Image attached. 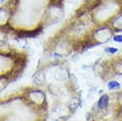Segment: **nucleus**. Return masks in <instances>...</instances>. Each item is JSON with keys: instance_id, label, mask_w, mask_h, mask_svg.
I'll list each match as a JSON object with an SVG mask.
<instances>
[{"instance_id": "20e7f679", "label": "nucleus", "mask_w": 122, "mask_h": 121, "mask_svg": "<svg viewBox=\"0 0 122 121\" xmlns=\"http://www.w3.org/2000/svg\"><path fill=\"white\" fill-rule=\"evenodd\" d=\"M108 105V97L107 95H103L100 98L99 102H98V106L100 109H103L107 107Z\"/></svg>"}, {"instance_id": "39448f33", "label": "nucleus", "mask_w": 122, "mask_h": 121, "mask_svg": "<svg viewBox=\"0 0 122 121\" xmlns=\"http://www.w3.org/2000/svg\"><path fill=\"white\" fill-rule=\"evenodd\" d=\"M107 87L109 89H115L120 88V84L117 81H111V82L108 83Z\"/></svg>"}, {"instance_id": "f03ea898", "label": "nucleus", "mask_w": 122, "mask_h": 121, "mask_svg": "<svg viewBox=\"0 0 122 121\" xmlns=\"http://www.w3.org/2000/svg\"><path fill=\"white\" fill-rule=\"evenodd\" d=\"M49 105L40 85H25L0 96L1 120H42L48 117Z\"/></svg>"}, {"instance_id": "7ed1b4c3", "label": "nucleus", "mask_w": 122, "mask_h": 121, "mask_svg": "<svg viewBox=\"0 0 122 121\" xmlns=\"http://www.w3.org/2000/svg\"><path fill=\"white\" fill-rule=\"evenodd\" d=\"M29 60V52L25 49L10 42L7 38L0 39V91L22 77Z\"/></svg>"}, {"instance_id": "0eeeda50", "label": "nucleus", "mask_w": 122, "mask_h": 121, "mask_svg": "<svg viewBox=\"0 0 122 121\" xmlns=\"http://www.w3.org/2000/svg\"><path fill=\"white\" fill-rule=\"evenodd\" d=\"M107 51L111 54H113V53H116L117 52V48H115V47H107Z\"/></svg>"}, {"instance_id": "423d86ee", "label": "nucleus", "mask_w": 122, "mask_h": 121, "mask_svg": "<svg viewBox=\"0 0 122 121\" xmlns=\"http://www.w3.org/2000/svg\"><path fill=\"white\" fill-rule=\"evenodd\" d=\"M114 41L117 43H121L122 42V35H116L114 37Z\"/></svg>"}, {"instance_id": "f257e3e1", "label": "nucleus", "mask_w": 122, "mask_h": 121, "mask_svg": "<svg viewBox=\"0 0 122 121\" xmlns=\"http://www.w3.org/2000/svg\"><path fill=\"white\" fill-rule=\"evenodd\" d=\"M64 3V0H6L0 5V34L13 39L38 37L58 21Z\"/></svg>"}]
</instances>
